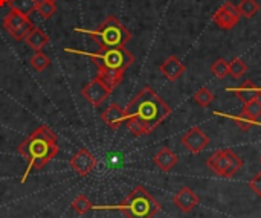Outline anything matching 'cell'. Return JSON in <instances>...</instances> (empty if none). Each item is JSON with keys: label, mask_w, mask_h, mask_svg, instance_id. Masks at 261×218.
<instances>
[{"label": "cell", "mask_w": 261, "mask_h": 218, "mask_svg": "<svg viewBox=\"0 0 261 218\" xmlns=\"http://www.w3.org/2000/svg\"><path fill=\"white\" fill-rule=\"evenodd\" d=\"M171 107L148 86H145L125 107V124L133 136L153 133L168 116Z\"/></svg>", "instance_id": "cell-1"}, {"label": "cell", "mask_w": 261, "mask_h": 218, "mask_svg": "<svg viewBox=\"0 0 261 218\" xmlns=\"http://www.w3.org/2000/svg\"><path fill=\"white\" fill-rule=\"evenodd\" d=\"M60 151L57 134L52 128L47 125H40L37 130H34L20 145L18 153L20 156L28 162V168L21 177V183L29 177L32 171H38L44 168Z\"/></svg>", "instance_id": "cell-2"}, {"label": "cell", "mask_w": 261, "mask_h": 218, "mask_svg": "<svg viewBox=\"0 0 261 218\" xmlns=\"http://www.w3.org/2000/svg\"><path fill=\"white\" fill-rule=\"evenodd\" d=\"M69 53H78L89 57L98 67V76L104 79V83L115 90L121 81L124 79L125 70L135 63V57L132 52H128L124 47H113V49H99L98 52H84L66 47L64 49Z\"/></svg>", "instance_id": "cell-3"}, {"label": "cell", "mask_w": 261, "mask_h": 218, "mask_svg": "<svg viewBox=\"0 0 261 218\" xmlns=\"http://www.w3.org/2000/svg\"><path fill=\"white\" fill-rule=\"evenodd\" d=\"M76 32L92 37V40L99 46V49L124 47L132 40V32L115 17L109 15L96 29H75Z\"/></svg>", "instance_id": "cell-4"}, {"label": "cell", "mask_w": 261, "mask_h": 218, "mask_svg": "<svg viewBox=\"0 0 261 218\" xmlns=\"http://www.w3.org/2000/svg\"><path fill=\"white\" fill-rule=\"evenodd\" d=\"M118 211H121L125 218H153L161 211V203L144 188L136 186L130 194L125 197V200L116 206Z\"/></svg>", "instance_id": "cell-5"}, {"label": "cell", "mask_w": 261, "mask_h": 218, "mask_svg": "<svg viewBox=\"0 0 261 218\" xmlns=\"http://www.w3.org/2000/svg\"><path fill=\"white\" fill-rule=\"evenodd\" d=\"M206 167L217 177L231 179L243 168V159L239 154H236L234 150L223 148L214 151L210 156V159L206 160Z\"/></svg>", "instance_id": "cell-6"}, {"label": "cell", "mask_w": 261, "mask_h": 218, "mask_svg": "<svg viewBox=\"0 0 261 218\" xmlns=\"http://www.w3.org/2000/svg\"><path fill=\"white\" fill-rule=\"evenodd\" d=\"M3 28L15 41H21L31 32V29L34 28V23L31 21L28 15L15 9H11L3 18Z\"/></svg>", "instance_id": "cell-7"}, {"label": "cell", "mask_w": 261, "mask_h": 218, "mask_svg": "<svg viewBox=\"0 0 261 218\" xmlns=\"http://www.w3.org/2000/svg\"><path fill=\"white\" fill-rule=\"evenodd\" d=\"M113 90L104 83V79L101 76H95L92 81H89L83 90H81V95L83 98H86V101H89L93 107H99L112 93Z\"/></svg>", "instance_id": "cell-8"}, {"label": "cell", "mask_w": 261, "mask_h": 218, "mask_svg": "<svg viewBox=\"0 0 261 218\" xmlns=\"http://www.w3.org/2000/svg\"><path fill=\"white\" fill-rule=\"evenodd\" d=\"M240 17H242V15H240V12H239V8H237L232 2H226V3H223V5L214 12L213 21H214L219 28H222V29H225V31H231V29L236 28V24L239 23Z\"/></svg>", "instance_id": "cell-9"}, {"label": "cell", "mask_w": 261, "mask_h": 218, "mask_svg": "<svg viewBox=\"0 0 261 218\" xmlns=\"http://www.w3.org/2000/svg\"><path fill=\"white\" fill-rule=\"evenodd\" d=\"M261 118V101L255 99L251 101L248 104L243 105V110L239 116H232V121L236 122V125L243 130L248 131L251 127H254V124Z\"/></svg>", "instance_id": "cell-10"}, {"label": "cell", "mask_w": 261, "mask_h": 218, "mask_svg": "<svg viewBox=\"0 0 261 218\" xmlns=\"http://www.w3.org/2000/svg\"><path fill=\"white\" fill-rule=\"evenodd\" d=\"M182 145L191 154H199L210 145V138L200 127H193L182 136Z\"/></svg>", "instance_id": "cell-11"}, {"label": "cell", "mask_w": 261, "mask_h": 218, "mask_svg": "<svg viewBox=\"0 0 261 218\" xmlns=\"http://www.w3.org/2000/svg\"><path fill=\"white\" fill-rule=\"evenodd\" d=\"M95 167H96V159H95V156H93L89 150H86V148L78 150V151L72 156V159H70V168H72L78 176H89V174L93 171Z\"/></svg>", "instance_id": "cell-12"}, {"label": "cell", "mask_w": 261, "mask_h": 218, "mask_svg": "<svg viewBox=\"0 0 261 218\" xmlns=\"http://www.w3.org/2000/svg\"><path fill=\"white\" fill-rule=\"evenodd\" d=\"M185 64L176 57V55H170L168 58H165V61L159 66V72L168 79V81H177L184 73H185Z\"/></svg>", "instance_id": "cell-13"}, {"label": "cell", "mask_w": 261, "mask_h": 218, "mask_svg": "<svg viewBox=\"0 0 261 218\" xmlns=\"http://www.w3.org/2000/svg\"><path fill=\"white\" fill-rule=\"evenodd\" d=\"M173 203L182 211V212H190L193 211L199 203H200V199L199 196L188 186H184L174 197H173Z\"/></svg>", "instance_id": "cell-14"}, {"label": "cell", "mask_w": 261, "mask_h": 218, "mask_svg": "<svg viewBox=\"0 0 261 218\" xmlns=\"http://www.w3.org/2000/svg\"><path fill=\"white\" fill-rule=\"evenodd\" d=\"M101 119L112 130H118L125 122V108H122L119 104L113 102L102 112Z\"/></svg>", "instance_id": "cell-15"}, {"label": "cell", "mask_w": 261, "mask_h": 218, "mask_svg": "<svg viewBox=\"0 0 261 218\" xmlns=\"http://www.w3.org/2000/svg\"><path fill=\"white\" fill-rule=\"evenodd\" d=\"M229 92H232L236 95V98H239L243 104H248L251 101L260 99L261 96V87H258L255 83H252L251 79L243 81L239 87L236 89H229Z\"/></svg>", "instance_id": "cell-16"}, {"label": "cell", "mask_w": 261, "mask_h": 218, "mask_svg": "<svg viewBox=\"0 0 261 218\" xmlns=\"http://www.w3.org/2000/svg\"><path fill=\"white\" fill-rule=\"evenodd\" d=\"M153 162H154V165H156L161 171H165V173H167V171L173 170V168L177 165L179 157H177V154H176L171 148L164 147V148H161V150L154 154Z\"/></svg>", "instance_id": "cell-17"}, {"label": "cell", "mask_w": 261, "mask_h": 218, "mask_svg": "<svg viewBox=\"0 0 261 218\" xmlns=\"http://www.w3.org/2000/svg\"><path fill=\"white\" fill-rule=\"evenodd\" d=\"M24 41H26V44H28L31 49H34V50L37 52V50H41V49L49 43V37H47V34H46L41 28L34 26V28L31 29V32L26 35Z\"/></svg>", "instance_id": "cell-18"}, {"label": "cell", "mask_w": 261, "mask_h": 218, "mask_svg": "<svg viewBox=\"0 0 261 218\" xmlns=\"http://www.w3.org/2000/svg\"><path fill=\"white\" fill-rule=\"evenodd\" d=\"M8 5H9L11 9H15V11H18V12L29 17L35 11L37 0H9Z\"/></svg>", "instance_id": "cell-19"}, {"label": "cell", "mask_w": 261, "mask_h": 218, "mask_svg": "<svg viewBox=\"0 0 261 218\" xmlns=\"http://www.w3.org/2000/svg\"><path fill=\"white\" fill-rule=\"evenodd\" d=\"M239 12L245 18H252L260 11V3L257 0H242L239 3Z\"/></svg>", "instance_id": "cell-20"}, {"label": "cell", "mask_w": 261, "mask_h": 218, "mask_svg": "<svg viewBox=\"0 0 261 218\" xmlns=\"http://www.w3.org/2000/svg\"><path fill=\"white\" fill-rule=\"evenodd\" d=\"M29 63H31V66H32L37 72H43L46 67L50 66V58H49L46 53H43L41 50H37V52H34V55L29 58Z\"/></svg>", "instance_id": "cell-21"}, {"label": "cell", "mask_w": 261, "mask_h": 218, "mask_svg": "<svg viewBox=\"0 0 261 218\" xmlns=\"http://www.w3.org/2000/svg\"><path fill=\"white\" fill-rule=\"evenodd\" d=\"M211 73L219 79L226 78V75H229V63L225 58H217L211 64Z\"/></svg>", "instance_id": "cell-22"}, {"label": "cell", "mask_w": 261, "mask_h": 218, "mask_svg": "<svg viewBox=\"0 0 261 218\" xmlns=\"http://www.w3.org/2000/svg\"><path fill=\"white\" fill-rule=\"evenodd\" d=\"M194 101L200 105V107H203V108H206L213 101H214V93L208 89V87H202V89H199L196 93H194Z\"/></svg>", "instance_id": "cell-23"}, {"label": "cell", "mask_w": 261, "mask_h": 218, "mask_svg": "<svg viewBox=\"0 0 261 218\" xmlns=\"http://www.w3.org/2000/svg\"><path fill=\"white\" fill-rule=\"evenodd\" d=\"M35 11L43 17V18H50L55 12H57V6L54 2H49V0H38L37 2V6H35Z\"/></svg>", "instance_id": "cell-24"}, {"label": "cell", "mask_w": 261, "mask_h": 218, "mask_svg": "<svg viewBox=\"0 0 261 218\" xmlns=\"http://www.w3.org/2000/svg\"><path fill=\"white\" fill-rule=\"evenodd\" d=\"M248 72V64L240 60V58H234L231 63H229V75L236 79L242 78L245 73Z\"/></svg>", "instance_id": "cell-25"}, {"label": "cell", "mask_w": 261, "mask_h": 218, "mask_svg": "<svg viewBox=\"0 0 261 218\" xmlns=\"http://www.w3.org/2000/svg\"><path fill=\"white\" fill-rule=\"evenodd\" d=\"M72 209L78 214H86L89 211L93 209V205L90 203V200L86 196H78L73 202H72Z\"/></svg>", "instance_id": "cell-26"}, {"label": "cell", "mask_w": 261, "mask_h": 218, "mask_svg": "<svg viewBox=\"0 0 261 218\" xmlns=\"http://www.w3.org/2000/svg\"><path fill=\"white\" fill-rule=\"evenodd\" d=\"M249 188L261 199V171L249 182Z\"/></svg>", "instance_id": "cell-27"}, {"label": "cell", "mask_w": 261, "mask_h": 218, "mask_svg": "<svg viewBox=\"0 0 261 218\" xmlns=\"http://www.w3.org/2000/svg\"><path fill=\"white\" fill-rule=\"evenodd\" d=\"M8 2H9V0H0V8L5 6V5H8Z\"/></svg>", "instance_id": "cell-28"}, {"label": "cell", "mask_w": 261, "mask_h": 218, "mask_svg": "<svg viewBox=\"0 0 261 218\" xmlns=\"http://www.w3.org/2000/svg\"><path fill=\"white\" fill-rule=\"evenodd\" d=\"M49 2H54V3H55V2H57V0H49Z\"/></svg>", "instance_id": "cell-29"}, {"label": "cell", "mask_w": 261, "mask_h": 218, "mask_svg": "<svg viewBox=\"0 0 261 218\" xmlns=\"http://www.w3.org/2000/svg\"><path fill=\"white\" fill-rule=\"evenodd\" d=\"M260 164H261V157H260Z\"/></svg>", "instance_id": "cell-30"}]
</instances>
